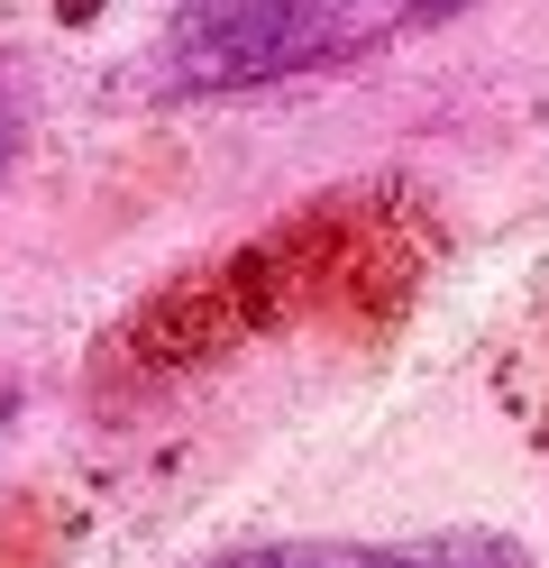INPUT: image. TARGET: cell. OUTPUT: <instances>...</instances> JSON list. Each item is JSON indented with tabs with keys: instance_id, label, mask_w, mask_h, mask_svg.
<instances>
[{
	"instance_id": "6da1fadb",
	"label": "cell",
	"mask_w": 549,
	"mask_h": 568,
	"mask_svg": "<svg viewBox=\"0 0 549 568\" xmlns=\"http://www.w3.org/2000/svg\"><path fill=\"white\" fill-rule=\"evenodd\" d=\"M413 28V0H165L156 10V92L220 101L256 83H293L312 64Z\"/></svg>"
},
{
	"instance_id": "7a4b0ae2",
	"label": "cell",
	"mask_w": 549,
	"mask_h": 568,
	"mask_svg": "<svg viewBox=\"0 0 549 568\" xmlns=\"http://www.w3.org/2000/svg\"><path fill=\"white\" fill-rule=\"evenodd\" d=\"M202 568H540L512 531H403V541H256Z\"/></svg>"
},
{
	"instance_id": "3957f363",
	"label": "cell",
	"mask_w": 549,
	"mask_h": 568,
	"mask_svg": "<svg viewBox=\"0 0 549 568\" xmlns=\"http://www.w3.org/2000/svg\"><path fill=\"white\" fill-rule=\"evenodd\" d=\"M19 138H28V120H19V101H10V83H0V174L19 165Z\"/></svg>"
},
{
	"instance_id": "277c9868",
	"label": "cell",
	"mask_w": 549,
	"mask_h": 568,
	"mask_svg": "<svg viewBox=\"0 0 549 568\" xmlns=\"http://www.w3.org/2000/svg\"><path fill=\"white\" fill-rule=\"evenodd\" d=\"M467 0H413V28H430V19H458Z\"/></svg>"
},
{
	"instance_id": "5b68a950",
	"label": "cell",
	"mask_w": 549,
	"mask_h": 568,
	"mask_svg": "<svg viewBox=\"0 0 549 568\" xmlns=\"http://www.w3.org/2000/svg\"><path fill=\"white\" fill-rule=\"evenodd\" d=\"M10 413H19V395H10V385H0V422H10Z\"/></svg>"
}]
</instances>
